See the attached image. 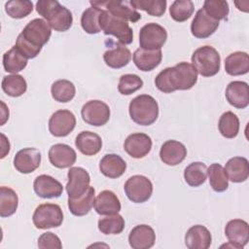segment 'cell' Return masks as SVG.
<instances>
[{
    "mask_svg": "<svg viewBox=\"0 0 249 249\" xmlns=\"http://www.w3.org/2000/svg\"><path fill=\"white\" fill-rule=\"evenodd\" d=\"M197 82V72L193 64L182 61L173 67H166L155 78L159 90L171 93L175 90L191 89Z\"/></svg>",
    "mask_w": 249,
    "mask_h": 249,
    "instance_id": "obj_1",
    "label": "cell"
},
{
    "mask_svg": "<svg viewBox=\"0 0 249 249\" xmlns=\"http://www.w3.org/2000/svg\"><path fill=\"white\" fill-rule=\"evenodd\" d=\"M52 35V27L43 18L30 20L18 34L16 47L28 59L35 58Z\"/></svg>",
    "mask_w": 249,
    "mask_h": 249,
    "instance_id": "obj_2",
    "label": "cell"
},
{
    "mask_svg": "<svg viewBox=\"0 0 249 249\" xmlns=\"http://www.w3.org/2000/svg\"><path fill=\"white\" fill-rule=\"evenodd\" d=\"M36 11L57 32H65L72 26V13L56 0H39Z\"/></svg>",
    "mask_w": 249,
    "mask_h": 249,
    "instance_id": "obj_3",
    "label": "cell"
},
{
    "mask_svg": "<svg viewBox=\"0 0 249 249\" xmlns=\"http://www.w3.org/2000/svg\"><path fill=\"white\" fill-rule=\"evenodd\" d=\"M131 120L140 125H151L159 117V104L149 94H140L134 97L128 106Z\"/></svg>",
    "mask_w": 249,
    "mask_h": 249,
    "instance_id": "obj_4",
    "label": "cell"
},
{
    "mask_svg": "<svg viewBox=\"0 0 249 249\" xmlns=\"http://www.w3.org/2000/svg\"><path fill=\"white\" fill-rule=\"evenodd\" d=\"M192 64L197 74L202 77H212L220 71L221 57L215 48L205 45L193 53Z\"/></svg>",
    "mask_w": 249,
    "mask_h": 249,
    "instance_id": "obj_5",
    "label": "cell"
},
{
    "mask_svg": "<svg viewBox=\"0 0 249 249\" xmlns=\"http://www.w3.org/2000/svg\"><path fill=\"white\" fill-rule=\"evenodd\" d=\"M100 28L105 35H113L123 45H129L133 41V31L127 21L117 18L102 9L99 18Z\"/></svg>",
    "mask_w": 249,
    "mask_h": 249,
    "instance_id": "obj_6",
    "label": "cell"
},
{
    "mask_svg": "<svg viewBox=\"0 0 249 249\" xmlns=\"http://www.w3.org/2000/svg\"><path fill=\"white\" fill-rule=\"evenodd\" d=\"M32 221L39 230L57 228L63 222V212L58 204L43 203L36 207Z\"/></svg>",
    "mask_w": 249,
    "mask_h": 249,
    "instance_id": "obj_7",
    "label": "cell"
},
{
    "mask_svg": "<svg viewBox=\"0 0 249 249\" xmlns=\"http://www.w3.org/2000/svg\"><path fill=\"white\" fill-rule=\"evenodd\" d=\"M124 190L130 201L134 203H143L152 196L153 184L146 176L133 175L126 180Z\"/></svg>",
    "mask_w": 249,
    "mask_h": 249,
    "instance_id": "obj_8",
    "label": "cell"
},
{
    "mask_svg": "<svg viewBox=\"0 0 249 249\" xmlns=\"http://www.w3.org/2000/svg\"><path fill=\"white\" fill-rule=\"evenodd\" d=\"M166 40L167 32L165 28L156 22L145 24L139 31V45L143 50H160L165 44Z\"/></svg>",
    "mask_w": 249,
    "mask_h": 249,
    "instance_id": "obj_9",
    "label": "cell"
},
{
    "mask_svg": "<svg viewBox=\"0 0 249 249\" xmlns=\"http://www.w3.org/2000/svg\"><path fill=\"white\" fill-rule=\"evenodd\" d=\"M110 108L108 104L101 100H89L81 109L83 121L93 126H101L107 124L110 119Z\"/></svg>",
    "mask_w": 249,
    "mask_h": 249,
    "instance_id": "obj_10",
    "label": "cell"
},
{
    "mask_svg": "<svg viewBox=\"0 0 249 249\" xmlns=\"http://www.w3.org/2000/svg\"><path fill=\"white\" fill-rule=\"evenodd\" d=\"M68 181L65 186L68 197L77 198L82 196L89 188L90 176L89 172L80 166L70 167L67 173Z\"/></svg>",
    "mask_w": 249,
    "mask_h": 249,
    "instance_id": "obj_11",
    "label": "cell"
},
{
    "mask_svg": "<svg viewBox=\"0 0 249 249\" xmlns=\"http://www.w3.org/2000/svg\"><path fill=\"white\" fill-rule=\"evenodd\" d=\"M76 126L75 115L65 109L55 111L49 120V131L55 137H65Z\"/></svg>",
    "mask_w": 249,
    "mask_h": 249,
    "instance_id": "obj_12",
    "label": "cell"
},
{
    "mask_svg": "<svg viewBox=\"0 0 249 249\" xmlns=\"http://www.w3.org/2000/svg\"><path fill=\"white\" fill-rule=\"evenodd\" d=\"M91 6L97 8H106L113 16L120 18L125 21L136 22L141 18V15L131 7L129 1H117V0H107V1H90Z\"/></svg>",
    "mask_w": 249,
    "mask_h": 249,
    "instance_id": "obj_13",
    "label": "cell"
},
{
    "mask_svg": "<svg viewBox=\"0 0 249 249\" xmlns=\"http://www.w3.org/2000/svg\"><path fill=\"white\" fill-rule=\"evenodd\" d=\"M225 235L228 238L229 243L223 246L242 249L249 240L248 223L241 219H232L229 221L225 228Z\"/></svg>",
    "mask_w": 249,
    "mask_h": 249,
    "instance_id": "obj_14",
    "label": "cell"
},
{
    "mask_svg": "<svg viewBox=\"0 0 249 249\" xmlns=\"http://www.w3.org/2000/svg\"><path fill=\"white\" fill-rule=\"evenodd\" d=\"M152 145V139L148 134L136 132L125 138L124 149L131 158L142 159L151 152Z\"/></svg>",
    "mask_w": 249,
    "mask_h": 249,
    "instance_id": "obj_15",
    "label": "cell"
},
{
    "mask_svg": "<svg viewBox=\"0 0 249 249\" xmlns=\"http://www.w3.org/2000/svg\"><path fill=\"white\" fill-rule=\"evenodd\" d=\"M41 164V153L36 148H23L14 158L15 168L22 174H29Z\"/></svg>",
    "mask_w": 249,
    "mask_h": 249,
    "instance_id": "obj_16",
    "label": "cell"
},
{
    "mask_svg": "<svg viewBox=\"0 0 249 249\" xmlns=\"http://www.w3.org/2000/svg\"><path fill=\"white\" fill-rule=\"evenodd\" d=\"M49 160L56 168H67L72 166L76 160L77 154L73 148L67 144L57 143L49 149Z\"/></svg>",
    "mask_w": 249,
    "mask_h": 249,
    "instance_id": "obj_17",
    "label": "cell"
},
{
    "mask_svg": "<svg viewBox=\"0 0 249 249\" xmlns=\"http://www.w3.org/2000/svg\"><path fill=\"white\" fill-rule=\"evenodd\" d=\"M219 27V21L210 18L203 9H199L191 23L192 34L198 39L210 37Z\"/></svg>",
    "mask_w": 249,
    "mask_h": 249,
    "instance_id": "obj_18",
    "label": "cell"
},
{
    "mask_svg": "<svg viewBox=\"0 0 249 249\" xmlns=\"http://www.w3.org/2000/svg\"><path fill=\"white\" fill-rule=\"evenodd\" d=\"M33 189L36 195L42 198L59 197L63 192L62 184L47 174H42L35 178Z\"/></svg>",
    "mask_w": 249,
    "mask_h": 249,
    "instance_id": "obj_19",
    "label": "cell"
},
{
    "mask_svg": "<svg viewBox=\"0 0 249 249\" xmlns=\"http://www.w3.org/2000/svg\"><path fill=\"white\" fill-rule=\"evenodd\" d=\"M156 242V233L152 227L142 224L135 226L129 232L128 243L133 249H149Z\"/></svg>",
    "mask_w": 249,
    "mask_h": 249,
    "instance_id": "obj_20",
    "label": "cell"
},
{
    "mask_svg": "<svg viewBox=\"0 0 249 249\" xmlns=\"http://www.w3.org/2000/svg\"><path fill=\"white\" fill-rule=\"evenodd\" d=\"M225 95L231 106L237 109H244L249 104L248 84L242 81H232L227 86Z\"/></svg>",
    "mask_w": 249,
    "mask_h": 249,
    "instance_id": "obj_21",
    "label": "cell"
},
{
    "mask_svg": "<svg viewBox=\"0 0 249 249\" xmlns=\"http://www.w3.org/2000/svg\"><path fill=\"white\" fill-rule=\"evenodd\" d=\"M186 156L187 148L183 143L176 140L165 141L160 150V158L161 161L170 166L181 163Z\"/></svg>",
    "mask_w": 249,
    "mask_h": 249,
    "instance_id": "obj_22",
    "label": "cell"
},
{
    "mask_svg": "<svg viewBox=\"0 0 249 249\" xmlns=\"http://www.w3.org/2000/svg\"><path fill=\"white\" fill-rule=\"evenodd\" d=\"M212 242L209 230L202 225L191 227L185 234V244L189 249H207Z\"/></svg>",
    "mask_w": 249,
    "mask_h": 249,
    "instance_id": "obj_23",
    "label": "cell"
},
{
    "mask_svg": "<svg viewBox=\"0 0 249 249\" xmlns=\"http://www.w3.org/2000/svg\"><path fill=\"white\" fill-rule=\"evenodd\" d=\"M113 47L103 54V60L107 66L113 69H120L126 66L131 59L130 51L121 43H113Z\"/></svg>",
    "mask_w": 249,
    "mask_h": 249,
    "instance_id": "obj_24",
    "label": "cell"
},
{
    "mask_svg": "<svg viewBox=\"0 0 249 249\" xmlns=\"http://www.w3.org/2000/svg\"><path fill=\"white\" fill-rule=\"evenodd\" d=\"M93 207L99 215H113L120 212L122 205L115 193L110 190H104L95 197Z\"/></svg>",
    "mask_w": 249,
    "mask_h": 249,
    "instance_id": "obj_25",
    "label": "cell"
},
{
    "mask_svg": "<svg viewBox=\"0 0 249 249\" xmlns=\"http://www.w3.org/2000/svg\"><path fill=\"white\" fill-rule=\"evenodd\" d=\"M224 170L229 180L233 183H242L248 179L249 176V162L244 157L231 158Z\"/></svg>",
    "mask_w": 249,
    "mask_h": 249,
    "instance_id": "obj_26",
    "label": "cell"
},
{
    "mask_svg": "<svg viewBox=\"0 0 249 249\" xmlns=\"http://www.w3.org/2000/svg\"><path fill=\"white\" fill-rule=\"evenodd\" d=\"M75 146L83 155L94 156L102 148V139L95 132L84 130L76 136Z\"/></svg>",
    "mask_w": 249,
    "mask_h": 249,
    "instance_id": "obj_27",
    "label": "cell"
},
{
    "mask_svg": "<svg viewBox=\"0 0 249 249\" xmlns=\"http://www.w3.org/2000/svg\"><path fill=\"white\" fill-rule=\"evenodd\" d=\"M162 59L161 50L147 51L138 48L133 53V62L135 66L143 71L148 72L158 67Z\"/></svg>",
    "mask_w": 249,
    "mask_h": 249,
    "instance_id": "obj_28",
    "label": "cell"
},
{
    "mask_svg": "<svg viewBox=\"0 0 249 249\" xmlns=\"http://www.w3.org/2000/svg\"><path fill=\"white\" fill-rule=\"evenodd\" d=\"M126 169V163L124 159L117 154L105 155L99 162L100 172L111 179L121 177Z\"/></svg>",
    "mask_w": 249,
    "mask_h": 249,
    "instance_id": "obj_29",
    "label": "cell"
},
{
    "mask_svg": "<svg viewBox=\"0 0 249 249\" xmlns=\"http://www.w3.org/2000/svg\"><path fill=\"white\" fill-rule=\"evenodd\" d=\"M225 70L231 76L245 75L249 71V55L245 52H234L225 59Z\"/></svg>",
    "mask_w": 249,
    "mask_h": 249,
    "instance_id": "obj_30",
    "label": "cell"
},
{
    "mask_svg": "<svg viewBox=\"0 0 249 249\" xmlns=\"http://www.w3.org/2000/svg\"><path fill=\"white\" fill-rule=\"evenodd\" d=\"M95 190L93 187L88 189V191L80 197L70 198L68 197V208L70 212L78 217L89 214L94 204Z\"/></svg>",
    "mask_w": 249,
    "mask_h": 249,
    "instance_id": "obj_31",
    "label": "cell"
},
{
    "mask_svg": "<svg viewBox=\"0 0 249 249\" xmlns=\"http://www.w3.org/2000/svg\"><path fill=\"white\" fill-rule=\"evenodd\" d=\"M27 65V58L18 50L16 46L3 54V67L6 72L17 74Z\"/></svg>",
    "mask_w": 249,
    "mask_h": 249,
    "instance_id": "obj_32",
    "label": "cell"
},
{
    "mask_svg": "<svg viewBox=\"0 0 249 249\" xmlns=\"http://www.w3.org/2000/svg\"><path fill=\"white\" fill-rule=\"evenodd\" d=\"M207 178V166L204 162L194 161L184 170V179L191 187H198L205 183Z\"/></svg>",
    "mask_w": 249,
    "mask_h": 249,
    "instance_id": "obj_33",
    "label": "cell"
},
{
    "mask_svg": "<svg viewBox=\"0 0 249 249\" xmlns=\"http://www.w3.org/2000/svg\"><path fill=\"white\" fill-rule=\"evenodd\" d=\"M1 88L7 95L12 97H18L26 91L27 83L21 75L12 74L3 77Z\"/></svg>",
    "mask_w": 249,
    "mask_h": 249,
    "instance_id": "obj_34",
    "label": "cell"
},
{
    "mask_svg": "<svg viewBox=\"0 0 249 249\" xmlns=\"http://www.w3.org/2000/svg\"><path fill=\"white\" fill-rule=\"evenodd\" d=\"M18 205L17 193L9 188L2 186L0 188V216L2 218L10 217L16 213Z\"/></svg>",
    "mask_w": 249,
    "mask_h": 249,
    "instance_id": "obj_35",
    "label": "cell"
},
{
    "mask_svg": "<svg viewBox=\"0 0 249 249\" xmlns=\"http://www.w3.org/2000/svg\"><path fill=\"white\" fill-rule=\"evenodd\" d=\"M51 93L55 101L65 103L74 98L76 94V88L69 80L61 79L53 83L51 87Z\"/></svg>",
    "mask_w": 249,
    "mask_h": 249,
    "instance_id": "obj_36",
    "label": "cell"
},
{
    "mask_svg": "<svg viewBox=\"0 0 249 249\" xmlns=\"http://www.w3.org/2000/svg\"><path fill=\"white\" fill-rule=\"evenodd\" d=\"M102 9L91 6L86 9L81 16V25L84 31L88 34H97L101 31L99 24V18Z\"/></svg>",
    "mask_w": 249,
    "mask_h": 249,
    "instance_id": "obj_37",
    "label": "cell"
},
{
    "mask_svg": "<svg viewBox=\"0 0 249 249\" xmlns=\"http://www.w3.org/2000/svg\"><path fill=\"white\" fill-rule=\"evenodd\" d=\"M218 128L220 133L229 139L237 136L239 131V120L238 117L231 111L223 113L219 119Z\"/></svg>",
    "mask_w": 249,
    "mask_h": 249,
    "instance_id": "obj_38",
    "label": "cell"
},
{
    "mask_svg": "<svg viewBox=\"0 0 249 249\" xmlns=\"http://www.w3.org/2000/svg\"><path fill=\"white\" fill-rule=\"evenodd\" d=\"M207 176L211 188L217 192H225L229 188V179L226 175L224 167L220 163H212L207 168Z\"/></svg>",
    "mask_w": 249,
    "mask_h": 249,
    "instance_id": "obj_39",
    "label": "cell"
},
{
    "mask_svg": "<svg viewBox=\"0 0 249 249\" xmlns=\"http://www.w3.org/2000/svg\"><path fill=\"white\" fill-rule=\"evenodd\" d=\"M97 226L103 234H119L124 229V219L118 213L107 215L98 220Z\"/></svg>",
    "mask_w": 249,
    "mask_h": 249,
    "instance_id": "obj_40",
    "label": "cell"
},
{
    "mask_svg": "<svg viewBox=\"0 0 249 249\" xmlns=\"http://www.w3.org/2000/svg\"><path fill=\"white\" fill-rule=\"evenodd\" d=\"M194 10V3L191 0H175L170 5L169 14L175 21L183 22L192 17Z\"/></svg>",
    "mask_w": 249,
    "mask_h": 249,
    "instance_id": "obj_41",
    "label": "cell"
},
{
    "mask_svg": "<svg viewBox=\"0 0 249 249\" xmlns=\"http://www.w3.org/2000/svg\"><path fill=\"white\" fill-rule=\"evenodd\" d=\"M129 4L133 9L147 12L153 17H161L166 10L165 0H130Z\"/></svg>",
    "mask_w": 249,
    "mask_h": 249,
    "instance_id": "obj_42",
    "label": "cell"
},
{
    "mask_svg": "<svg viewBox=\"0 0 249 249\" xmlns=\"http://www.w3.org/2000/svg\"><path fill=\"white\" fill-rule=\"evenodd\" d=\"M7 15L13 18H23L33 11V3L29 0H11L5 3Z\"/></svg>",
    "mask_w": 249,
    "mask_h": 249,
    "instance_id": "obj_43",
    "label": "cell"
},
{
    "mask_svg": "<svg viewBox=\"0 0 249 249\" xmlns=\"http://www.w3.org/2000/svg\"><path fill=\"white\" fill-rule=\"evenodd\" d=\"M202 9L210 18L218 21L226 19L230 12L229 4L224 0H205Z\"/></svg>",
    "mask_w": 249,
    "mask_h": 249,
    "instance_id": "obj_44",
    "label": "cell"
},
{
    "mask_svg": "<svg viewBox=\"0 0 249 249\" xmlns=\"http://www.w3.org/2000/svg\"><path fill=\"white\" fill-rule=\"evenodd\" d=\"M143 87L142 79L136 74H124L120 77L118 90L123 95H130Z\"/></svg>",
    "mask_w": 249,
    "mask_h": 249,
    "instance_id": "obj_45",
    "label": "cell"
},
{
    "mask_svg": "<svg viewBox=\"0 0 249 249\" xmlns=\"http://www.w3.org/2000/svg\"><path fill=\"white\" fill-rule=\"evenodd\" d=\"M38 247L40 249H61L62 243L56 234L51 231H47L39 236Z\"/></svg>",
    "mask_w": 249,
    "mask_h": 249,
    "instance_id": "obj_46",
    "label": "cell"
},
{
    "mask_svg": "<svg viewBox=\"0 0 249 249\" xmlns=\"http://www.w3.org/2000/svg\"><path fill=\"white\" fill-rule=\"evenodd\" d=\"M1 159H4L10 152V142L3 133H1Z\"/></svg>",
    "mask_w": 249,
    "mask_h": 249,
    "instance_id": "obj_47",
    "label": "cell"
}]
</instances>
